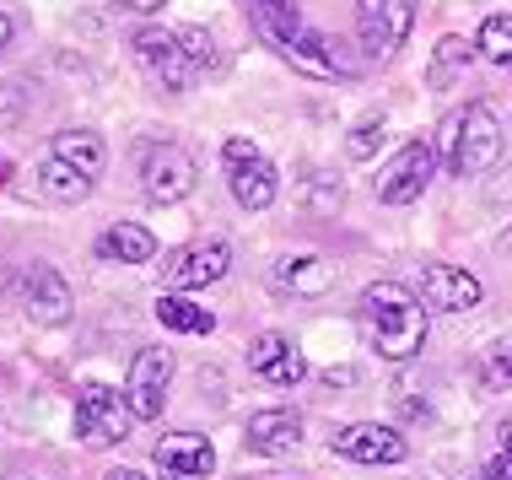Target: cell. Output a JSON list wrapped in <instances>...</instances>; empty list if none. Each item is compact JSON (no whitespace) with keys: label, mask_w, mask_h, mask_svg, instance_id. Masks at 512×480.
I'll return each instance as SVG.
<instances>
[{"label":"cell","mask_w":512,"mask_h":480,"mask_svg":"<svg viewBox=\"0 0 512 480\" xmlns=\"http://www.w3.org/2000/svg\"><path fill=\"white\" fill-rule=\"evenodd\" d=\"M248 17L265 33V44H275L286 65H297L302 76H318V81H351L362 65L351 54H340V44L329 33L302 22V6L297 0H248Z\"/></svg>","instance_id":"1"},{"label":"cell","mask_w":512,"mask_h":480,"mask_svg":"<svg viewBox=\"0 0 512 480\" xmlns=\"http://www.w3.org/2000/svg\"><path fill=\"white\" fill-rule=\"evenodd\" d=\"M362 329L372 340V351L389 362H410L426 346V308L410 286L399 281H372L362 292Z\"/></svg>","instance_id":"2"},{"label":"cell","mask_w":512,"mask_h":480,"mask_svg":"<svg viewBox=\"0 0 512 480\" xmlns=\"http://www.w3.org/2000/svg\"><path fill=\"white\" fill-rule=\"evenodd\" d=\"M502 157V125H496L491 103H464L442 125V162L453 178H480Z\"/></svg>","instance_id":"3"},{"label":"cell","mask_w":512,"mask_h":480,"mask_svg":"<svg viewBox=\"0 0 512 480\" xmlns=\"http://www.w3.org/2000/svg\"><path fill=\"white\" fill-rule=\"evenodd\" d=\"M135 427L130 416V400L108 383H81L76 389V437L87 448H108V443H124Z\"/></svg>","instance_id":"4"},{"label":"cell","mask_w":512,"mask_h":480,"mask_svg":"<svg viewBox=\"0 0 512 480\" xmlns=\"http://www.w3.org/2000/svg\"><path fill=\"white\" fill-rule=\"evenodd\" d=\"M221 162H227V173H232V195H238L243 211H265V205H275L281 178H275V168L259 157V146L248 141V135H227Z\"/></svg>","instance_id":"5"},{"label":"cell","mask_w":512,"mask_h":480,"mask_svg":"<svg viewBox=\"0 0 512 480\" xmlns=\"http://www.w3.org/2000/svg\"><path fill=\"white\" fill-rule=\"evenodd\" d=\"M135 60L146 65V76L157 81L162 92H189L195 87V60L184 54V44H178V33H168V27H141V33L130 38Z\"/></svg>","instance_id":"6"},{"label":"cell","mask_w":512,"mask_h":480,"mask_svg":"<svg viewBox=\"0 0 512 480\" xmlns=\"http://www.w3.org/2000/svg\"><path fill=\"white\" fill-rule=\"evenodd\" d=\"M141 184H146V200H151V205H178V200L195 195L200 162L189 157L184 146L162 141V146H151L146 162H141Z\"/></svg>","instance_id":"7"},{"label":"cell","mask_w":512,"mask_h":480,"mask_svg":"<svg viewBox=\"0 0 512 480\" xmlns=\"http://www.w3.org/2000/svg\"><path fill=\"white\" fill-rule=\"evenodd\" d=\"M168 383H173V351H162V346L135 351L130 378H124V400H130V416H135V421H157L162 405H168Z\"/></svg>","instance_id":"8"},{"label":"cell","mask_w":512,"mask_h":480,"mask_svg":"<svg viewBox=\"0 0 512 480\" xmlns=\"http://www.w3.org/2000/svg\"><path fill=\"white\" fill-rule=\"evenodd\" d=\"M415 27V0H356V33L367 54H394Z\"/></svg>","instance_id":"9"},{"label":"cell","mask_w":512,"mask_h":480,"mask_svg":"<svg viewBox=\"0 0 512 480\" xmlns=\"http://www.w3.org/2000/svg\"><path fill=\"white\" fill-rule=\"evenodd\" d=\"M340 459H356V464H405L410 443L399 437V427H383V421H351L329 437Z\"/></svg>","instance_id":"10"},{"label":"cell","mask_w":512,"mask_h":480,"mask_svg":"<svg viewBox=\"0 0 512 480\" xmlns=\"http://www.w3.org/2000/svg\"><path fill=\"white\" fill-rule=\"evenodd\" d=\"M232 270V249L221 238H205V243H189V249L168 254V265H162V281L173 286V292H195V286H211Z\"/></svg>","instance_id":"11"},{"label":"cell","mask_w":512,"mask_h":480,"mask_svg":"<svg viewBox=\"0 0 512 480\" xmlns=\"http://www.w3.org/2000/svg\"><path fill=\"white\" fill-rule=\"evenodd\" d=\"M480 297H486V286H480L475 270H464V265H426L421 270V303L426 308L469 313V308H480Z\"/></svg>","instance_id":"12"},{"label":"cell","mask_w":512,"mask_h":480,"mask_svg":"<svg viewBox=\"0 0 512 480\" xmlns=\"http://www.w3.org/2000/svg\"><path fill=\"white\" fill-rule=\"evenodd\" d=\"M432 168H437L432 141H410L405 152L394 157V168L383 173V184H378L383 205H415V200H421V189L432 184Z\"/></svg>","instance_id":"13"},{"label":"cell","mask_w":512,"mask_h":480,"mask_svg":"<svg viewBox=\"0 0 512 480\" xmlns=\"http://www.w3.org/2000/svg\"><path fill=\"white\" fill-rule=\"evenodd\" d=\"M157 464L168 480H205L216 470V448L200 432H168L157 437Z\"/></svg>","instance_id":"14"},{"label":"cell","mask_w":512,"mask_h":480,"mask_svg":"<svg viewBox=\"0 0 512 480\" xmlns=\"http://www.w3.org/2000/svg\"><path fill=\"white\" fill-rule=\"evenodd\" d=\"M22 308L33 313L38 324H60L71 313V286L54 265H27L22 270Z\"/></svg>","instance_id":"15"},{"label":"cell","mask_w":512,"mask_h":480,"mask_svg":"<svg viewBox=\"0 0 512 480\" xmlns=\"http://www.w3.org/2000/svg\"><path fill=\"white\" fill-rule=\"evenodd\" d=\"M248 367L265 383H275V389H292V383L308 378V362H302V351L286 335H259L254 346H248Z\"/></svg>","instance_id":"16"},{"label":"cell","mask_w":512,"mask_h":480,"mask_svg":"<svg viewBox=\"0 0 512 480\" xmlns=\"http://www.w3.org/2000/svg\"><path fill=\"white\" fill-rule=\"evenodd\" d=\"M248 448H259V454H292L302 443V416L297 410H254L248 416Z\"/></svg>","instance_id":"17"},{"label":"cell","mask_w":512,"mask_h":480,"mask_svg":"<svg viewBox=\"0 0 512 480\" xmlns=\"http://www.w3.org/2000/svg\"><path fill=\"white\" fill-rule=\"evenodd\" d=\"M275 281L292 297H324L329 286H335V265H329L324 254H292V259L275 265Z\"/></svg>","instance_id":"18"},{"label":"cell","mask_w":512,"mask_h":480,"mask_svg":"<svg viewBox=\"0 0 512 480\" xmlns=\"http://www.w3.org/2000/svg\"><path fill=\"white\" fill-rule=\"evenodd\" d=\"M151 254H157V238L135 222H119L98 238V259H108V265H146Z\"/></svg>","instance_id":"19"},{"label":"cell","mask_w":512,"mask_h":480,"mask_svg":"<svg viewBox=\"0 0 512 480\" xmlns=\"http://www.w3.org/2000/svg\"><path fill=\"white\" fill-rule=\"evenodd\" d=\"M49 157L71 162V168H81L87 178H98V173H103V162H108L103 135H98V130H60V135L49 141Z\"/></svg>","instance_id":"20"},{"label":"cell","mask_w":512,"mask_h":480,"mask_svg":"<svg viewBox=\"0 0 512 480\" xmlns=\"http://www.w3.org/2000/svg\"><path fill=\"white\" fill-rule=\"evenodd\" d=\"M92 184H98V178H87L81 168H71V162H60V157H44V168H38V189H44L54 205H81L92 195Z\"/></svg>","instance_id":"21"},{"label":"cell","mask_w":512,"mask_h":480,"mask_svg":"<svg viewBox=\"0 0 512 480\" xmlns=\"http://www.w3.org/2000/svg\"><path fill=\"white\" fill-rule=\"evenodd\" d=\"M475 44L469 38H459V33H448L442 44L432 49V65H426V87H453L464 71H469V60H475Z\"/></svg>","instance_id":"22"},{"label":"cell","mask_w":512,"mask_h":480,"mask_svg":"<svg viewBox=\"0 0 512 480\" xmlns=\"http://www.w3.org/2000/svg\"><path fill=\"white\" fill-rule=\"evenodd\" d=\"M157 319L168 324V329H178V335H211V329H216V313L211 308L189 303V297H173V292L157 297Z\"/></svg>","instance_id":"23"},{"label":"cell","mask_w":512,"mask_h":480,"mask_svg":"<svg viewBox=\"0 0 512 480\" xmlns=\"http://www.w3.org/2000/svg\"><path fill=\"white\" fill-rule=\"evenodd\" d=\"M475 49L486 54V60L496 65V71H512V17H507V11H491V17L480 22Z\"/></svg>","instance_id":"24"},{"label":"cell","mask_w":512,"mask_h":480,"mask_svg":"<svg viewBox=\"0 0 512 480\" xmlns=\"http://www.w3.org/2000/svg\"><path fill=\"white\" fill-rule=\"evenodd\" d=\"M378 146H383V114H367L362 125H356L351 135H345V157H351V162L378 157Z\"/></svg>","instance_id":"25"},{"label":"cell","mask_w":512,"mask_h":480,"mask_svg":"<svg viewBox=\"0 0 512 480\" xmlns=\"http://www.w3.org/2000/svg\"><path fill=\"white\" fill-rule=\"evenodd\" d=\"M480 378H486V389H512V346L507 340H496V346L480 356Z\"/></svg>","instance_id":"26"},{"label":"cell","mask_w":512,"mask_h":480,"mask_svg":"<svg viewBox=\"0 0 512 480\" xmlns=\"http://www.w3.org/2000/svg\"><path fill=\"white\" fill-rule=\"evenodd\" d=\"M308 205L318 216H335L340 205H345V189H340V178H329V173H313L308 178Z\"/></svg>","instance_id":"27"},{"label":"cell","mask_w":512,"mask_h":480,"mask_svg":"<svg viewBox=\"0 0 512 480\" xmlns=\"http://www.w3.org/2000/svg\"><path fill=\"white\" fill-rule=\"evenodd\" d=\"M475 480H512V421L496 427V448H491L486 470H480Z\"/></svg>","instance_id":"28"},{"label":"cell","mask_w":512,"mask_h":480,"mask_svg":"<svg viewBox=\"0 0 512 480\" xmlns=\"http://www.w3.org/2000/svg\"><path fill=\"white\" fill-rule=\"evenodd\" d=\"M178 44H184V54L195 60V71H205V65H216V44L205 27H178Z\"/></svg>","instance_id":"29"},{"label":"cell","mask_w":512,"mask_h":480,"mask_svg":"<svg viewBox=\"0 0 512 480\" xmlns=\"http://www.w3.org/2000/svg\"><path fill=\"white\" fill-rule=\"evenodd\" d=\"M356 383V367H329L324 373V389H351Z\"/></svg>","instance_id":"30"},{"label":"cell","mask_w":512,"mask_h":480,"mask_svg":"<svg viewBox=\"0 0 512 480\" xmlns=\"http://www.w3.org/2000/svg\"><path fill=\"white\" fill-rule=\"evenodd\" d=\"M114 6H119V11H157L162 0H114Z\"/></svg>","instance_id":"31"},{"label":"cell","mask_w":512,"mask_h":480,"mask_svg":"<svg viewBox=\"0 0 512 480\" xmlns=\"http://www.w3.org/2000/svg\"><path fill=\"white\" fill-rule=\"evenodd\" d=\"M103 480H146V475H141V470H130V464H119V470H108Z\"/></svg>","instance_id":"32"},{"label":"cell","mask_w":512,"mask_h":480,"mask_svg":"<svg viewBox=\"0 0 512 480\" xmlns=\"http://www.w3.org/2000/svg\"><path fill=\"white\" fill-rule=\"evenodd\" d=\"M6 44H11V17L0 11V49H6Z\"/></svg>","instance_id":"33"},{"label":"cell","mask_w":512,"mask_h":480,"mask_svg":"<svg viewBox=\"0 0 512 480\" xmlns=\"http://www.w3.org/2000/svg\"><path fill=\"white\" fill-rule=\"evenodd\" d=\"M11 173V162H6V152H0V178H6Z\"/></svg>","instance_id":"34"}]
</instances>
